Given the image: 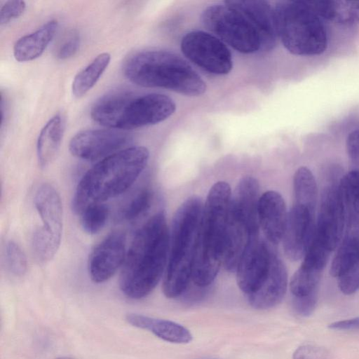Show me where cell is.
I'll use <instances>...</instances> for the list:
<instances>
[{
  "mask_svg": "<svg viewBox=\"0 0 359 359\" xmlns=\"http://www.w3.org/2000/svg\"><path fill=\"white\" fill-rule=\"evenodd\" d=\"M170 245V230L165 212L151 217L135 233L126 252L119 287L128 297H147L163 277Z\"/></svg>",
  "mask_w": 359,
  "mask_h": 359,
  "instance_id": "obj_1",
  "label": "cell"
},
{
  "mask_svg": "<svg viewBox=\"0 0 359 359\" xmlns=\"http://www.w3.org/2000/svg\"><path fill=\"white\" fill-rule=\"evenodd\" d=\"M149 158L146 147L135 146L99 161L80 180L72 198V210L80 215L92 204L124 193L144 170Z\"/></svg>",
  "mask_w": 359,
  "mask_h": 359,
  "instance_id": "obj_2",
  "label": "cell"
},
{
  "mask_svg": "<svg viewBox=\"0 0 359 359\" xmlns=\"http://www.w3.org/2000/svg\"><path fill=\"white\" fill-rule=\"evenodd\" d=\"M231 196L229 184L219 181L211 187L203 204L191 276L198 287L210 285L223 263Z\"/></svg>",
  "mask_w": 359,
  "mask_h": 359,
  "instance_id": "obj_3",
  "label": "cell"
},
{
  "mask_svg": "<svg viewBox=\"0 0 359 359\" xmlns=\"http://www.w3.org/2000/svg\"><path fill=\"white\" fill-rule=\"evenodd\" d=\"M203 204L201 198L192 196L187 198L174 214L162 284L163 292L167 298L180 296L191 280Z\"/></svg>",
  "mask_w": 359,
  "mask_h": 359,
  "instance_id": "obj_4",
  "label": "cell"
},
{
  "mask_svg": "<svg viewBox=\"0 0 359 359\" xmlns=\"http://www.w3.org/2000/svg\"><path fill=\"white\" fill-rule=\"evenodd\" d=\"M123 72L132 83L144 88H161L188 95L198 96L206 84L197 72L173 53L152 50L137 53L126 62Z\"/></svg>",
  "mask_w": 359,
  "mask_h": 359,
  "instance_id": "obj_5",
  "label": "cell"
},
{
  "mask_svg": "<svg viewBox=\"0 0 359 359\" xmlns=\"http://www.w3.org/2000/svg\"><path fill=\"white\" fill-rule=\"evenodd\" d=\"M175 109L174 101L163 94L135 95L128 91L114 90L95 102L90 116L107 128L125 130L162 122Z\"/></svg>",
  "mask_w": 359,
  "mask_h": 359,
  "instance_id": "obj_6",
  "label": "cell"
},
{
  "mask_svg": "<svg viewBox=\"0 0 359 359\" xmlns=\"http://www.w3.org/2000/svg\"><path fill=\"white\" fill-rule=\"evenodd\" d=\"M273 13L278 37L290 53L313 56L326 50L328 37L325 25L308 1H278Z\"/></svg>",
  "mask_w": 359,
  "mask_h": 359,
  "instance_id": "obj_7",
  "label": "cell"
},
{
  "mask_svg": "<svg viewBox=\"0 0 359 359\" xmlns=\"http://www.w3.org/2000/svg\"><path fill=\"white\" fill-rule=\"evenodd\" d=\"M259 182L252 176L242 177L231 193L222 263L229 272H236L250 240L252 236L259 235Z\"/></svg>",
  "mask_w": 359,
  "mask_h": 359,
  "instance_id": "obj_8",
  "label": "cell"
},
{
  "mask_svg": "<svg viewBox=\"0 0 359 359\" xmlns=\"http://www.w3.org/2000/svg\"><path fill=\"white\" fill-rule=\"evenodd\" d=\"M201 18L210 32L238 52L252 53L261 48L260 37L255 27L225 1L206 7Z\"/></svg>",
  "mask_w": 359,
  "mask_h": 359,
  "instance_id": "obj_9",
  "label": "cell"
},
{
  "mask_svg": "<svg viewBox=\"0 0 359 359\" xmlns=\"http://www.w3.org/2000/svg\"><path fill=\"white\" fill-rule=\"evenodd\" d=\"M34 201L42 225L32 233V248L39 256H54L60 247L62 231L63 210L60 194L53 185L43 183L37 189Z\"/></svg>",
  "mask_w": 359,
  "mask_h": 359,
  "instance_id": "obj_10",
  "label": "cell"
},
{
  "mask_svg": "<svg viewBox=\"0 0 359 359\" xmlns=\"http://www.w3.org/2000/svg\"><path fill=\"white\" fill-rule=\"evenodd\" d=\"M181 50L192 62L206 72L224 75L233 67L229 49L215 36L201 30L187 33L181 41Z\"/></svg>",
  "mask_w": 359,
  "mask_h": 359,
  "instance_id": "obj_11",
  "label": "cell"
},
{
  "mask_svg": "<svg viewBox=\"0 0 359 359\" xmlns=\"http://www.w3.org/2000/svg\"><path fill=\"white\" fill-rule=\"evenodd\" d=\"M346 215L339 184H330L321 193L312 238L332 252L345 230Z\"/></svg>",
  "mask_w": 359,
  "mask_h": 359,
  "instance_id": "obj_12",
  "label": "cell"
},
{
  "mask_svg": "<svg viewBox=\"0 0 359 359\" xmlns=\"http://www.w3.org/2000/svg\"><path fill=\"white\" fill-rule=\"evenodd\" d=\"M275 250L259 235L250 240L236 270L237 285L246 295L255 292L266 278Z\"/></svg>",
  "mask_w": 359,
  "mask_h": 359,
  "instance_id": "obj_13",
  "label": "cell"
},
{
  "mask_svg": "<svg viewBox=\"0 0 359 359\" xmlns=\"http://www.w3.org/2000/svg\"><path fill=\"white\" fill-rule=\"evenodd\" d=\"M130 141L128 134L116 129L82 130L71 139L70 153L81 159L102 160L120 150Z\"/></svg>",
  "mask_w": 359,
  "mask_h": 359,
  "instance_id": "obj_14",
  "label": "cell"
},
{
  "mask_svg": "<svg viewBox=\"0 0 359 359\" xmlns=\"http://www.w3.org/2000/svg\"><path fill=\"white\" fill-rule=\"evenodd\" d=\"M316 209L294 203L287 212L282 238L286 257L291 262L302 259L311 241L315 227Z\"/></svg>",
  "mask_w": 359,
  "mask_h": 359,
  "instance_id": "obj_15",
  "label": "cell"
},
{
  "mask_svg": "<svg viewBox=\"0 0 359 359\" xmlns=\"http://www.w3.org/2000/svg\"><path fill=\"white\" fill-rule=\"evenodd\" d=\"M126 236L114 231L102 240L91 251L88 269L90 279L96 283L110 279L122 267L126 250Z\"/></svg>",
  "mask_w": 359,
  "mask_h": 359,
  "instance_id": "obj_16",
  "label": "cell"
},
{
  "mask_svg": "<svg viewBox=\"0 0 359 359\" xmlns=\"http://www.w3.org/2000/svg\"><path fill=\"white\" fill-rule=\"evenodd\" d=\"M331 253V251L311 239L300 266L290 281V290L293 296H304L318 290Z\"/></svg>",
  "mask_w": 359,
  "mask_h": 359,
  "instance_id": "obj_17",
  "label": "cell"
},
{
  "mask_svg": "<svg viewBox=\"0 0 359 359\" xmlns=\"http://www.w3.org/2000/svg\"><path fill=\"white\" fill-rule=\"evenodd\" d=\"M287 284V269L275 250L266 278L255 292L247 295L248 302L255 309L273 308L284 298Z\"/></svg>",
  "mask_w": 359,
  "mask_h": 359,
  "instance_id": "obj_18",
  "label": "cell"
},
{
  "mask_svg": "<svg viewBox=\"0 0 359 359\" xmlns=\"http://www.w3.org/2000/svg\"><path fill=\"white\" fill-rule=\"evenodd\" d=\"M287 212L284 198L276 191H267L260 197L258 203L259 226L266 240L276 246L283 236Z\"/></svg>",
  "mask_w": 359,
  "mask_h": 359,
  "instance_id": "obj_19",
  "label": "cell"
},
{
  "mask_svg": "<svg viewBox=\"0 0 359 359\" xmlns=\"http://www.w3.org/2000/svg\"><path fill=\"white\" fill-rule=\"evenodd\" d=\"M242 13L258 32L261 48L270 50L278 37L273 7L266 1H226Z\"/></svg>",
  "mask_w": 359,
  "mask_h": 359,
  "instance_id": "obj_20",
  "label": "cell"
},
{
  "mask_svg": "<svg viewBox=\"0 0 359 359\" xmlns=\"http://www.w3.org/2000/svg\"><path fill=\"white\" fill-rule=\"evenodd\" d=\"M359 261V221L346 217L343 237L332 259L330 273L339 278Z\"/></svg>",
  "mask_w": 359,
  "mask_h": 359,
  "instance_id": "obj_21",
  "label": "cell"
},
{
  "mask_svg": "<svg viewBox=\"0 0 359 359\" xmlns=\"http://www.w3.org/2000/svg\"><path fill=\"white\" fill-rule=\"evenodd\" d=\"M126 320L133 326L148 330L157 337L168 342L187 344L192 340V334L188 329L169 320L137 313H128Z\"/></svg>",
  "mask_w": 359,
  "mask_h": 359,
  "instance_id": "obj_22",
  "label": "cell"
},
{
  "mask_svg": "<svg viewBox=\"0 0 359 359\" xmlns=\"http://www.w3.org/2000/svg\"><path fill=\"white\" fill-rule=\"evenodd\" d=\"M57 29V22L53 20L20 38L13 46L15 59L18 62H28L41 56L54 38Z\"/></svg>",
  "mask_w": 359,
  "mask_h": 359,
  "instance_id": "obj_23",
  "label": "cell"
},
{
  "mask_svg": "<svg viewBox=\"0 0 359 359\" xmlns=\"http://www.w3.org/2000/svg\"><path fill=\"white\" fill-rule=\"evenodd\" d=\"M313 11L323 20L344 26L359 25V2L353 1H308Z\"/></svg>",
  "mask_w": 359,
  "mask_h": 359,
  "instance_id": "obj_24",
  "label": "cell"
},
{
  "mask_svg": "<svg viewBox=\"0 0 359 359\" xmlns=\"http://www.w3.org/2000/svg\"><path fill=\"white\" fill-rule=\"evenodd\" d=\"M64 128L63 118L57 114L41 130L36 142V155L41 168H46L55 159L62 142Z\"/></svg>",
  "mask_w": 359,
  "mask_h": 359,
  "instance_id": "obj_25",
  "label": "cell"
},
{
  "mask_svg": "<svg viewBox=\"0 0 359 359\" xmlns=\"http://www.w3.org/2000/svg\"><path fill=\"white\" fill-rule=\"evenodd\" d=\"M110 60L109 53H100L79 72L72 84L73 95L76 97L86 95L96 84L109 65Z\"/></svg>",
  "mask_w": 359,
  "mask_h": 359,
  "instance_id": "obj_26",
  "label": "cell"
},
{
  "mask_svg": "<svg viewBox=\"0 0 359 359\" xmlns=\"http://www.w3.org/2000/svg\"><path fill=\"white\" fill-rule=\"evenodd\" d=\"M294 202L316 208L318 186L314 175L306 166L299 167L293 177Z\"/></svg>",
  "mask_w": 359,
  "mask_h": 359,
  "instance_id": "obj_27",
  "label": "cell"
},
{
  "mask_svg": "<svg viewBox=\"0 0 359 359\" xmlns=\"http://www.w3.org/2000/svg\"><path fill=\"white\" fill-rule=\"evenodd\" d=\"M346 217L359 221V171L349 170L339 182Z\"/></svg>",
  "mask_w": 359,
  "mask_h": 359,
  "instance_id": "obj_28",
  "label": "cell"
},
{
  "mask_svg": "<svg viewBox=\"0 0 359 359\" xmlns=\"http://www.w3.org/2000/svg\"><path fill=\"white\" fill-rule=\"evenodd\" d=\"M109 214V209L103 203L88 206L80 214L83 230L90 235L98 233L105 226Z\"/></svg>",
  "mask_w": 359,
  "mask_h": 359,
  "instance_id": "obj_29",
  "label": "cell"
},
{
  "mask_svg": "<svg viewBox=\"0 0 359 359\" xmlns=\"http://www.w3.org/2000/svg\"><path fill=\"white\" fill-rule=\"evenodd\" d=\"M152 193L144 189L137 193L126 205L121 212V217L126 221H134L143 215L150 208Z\"/></svg>",
  "mask_w": 359,
  "mask_h": 359,
  "instance_id": "obj_30",
  "label": "cell"
},
{
  "mask_svg": "<svg viewBox=\"0 0 359 359\" xmlns=\"http://www.w3.org/2000/svg\"><path fill=\"white\" fill-rule=\"evenodd\" d=\"M6 262L9 271L14 275L21 276L27 271V262L25 254L20 245L9 241L5 250Z\"/></svg>",
  "mask_w": 359,
  "mask_h": 359,
  "instance_id": "obj_31",
  "label": "cell"
},
{
  "mask_svg": "<svg viewBox=\"0 0 359 359\" xmlns=\"http://www.w3.org/2000/svg\"><path fill=\"white\" fill-rule=\"evenodd\" d=\"M80 44V36L77 32L68 33L57 46L55 50V57L65 60L74 56L79 50Z\"/></svg>",
  "mask_w": 359,
  "mask_h": 359,
  "instance_id": "obj_32",
  "label": "cell"
},
{
  "mask_svg": "<svg viewBox=\"0 0 359 359\" xmlns=\"http://www.w3.org/2000/svg\"><path fill=\"white\" fill-rule=\"evenodd\" d=\"M337 279L338 287L343 294L355 293L359 290V261Z\"/></svg>",
  "mask_w": 359,
  "mask_h": 359,
  "instance_id": "obj_33",
  "label": "cell"
},
{
  "mask_svg": "<svg viewBox=\"0 0 359 359\" xmlns=\"http://www.w3.org/2000/svg\"><path fill=\"white\" fill-rule=\"evenodd\" d=\"M318 299V290L307 295L292 299V308L295 313L302 317L310 316L315 310Z\"/></svg>",
  "mask_w": 359,
  "mask_h": 359,
  "instance_id": "obj_34",
  "label": "cell"
},
{
  "mask_svg": "<svg viewBox=\"0 0 359 359\" xmlns=\"http://www.w3.org/2000/svg\"><path fill=\"white\" fill-rule=\"evenodd\" d=\"M26 8L24 1L11 0L4 2L0 9V25H4L19 18Z\"/></svg>",
  "mask_w": 359,
  "mask_h": 359,
  "instance_id": "obj_35",
  "label": "cell"
},
{
  "mask_svg": "<svg viewBox=\"0 0 359 359\" xmlns=\"http://www.w3.org/2000/svg\"><path fill=\"white\" fill-rule=\"evenodd\" d=\"M346 148L352 165L351 170L359 171V130H354L348 133Z\"/></svg>",
  "mask_w": 359,
  "mask_h": 359,
  "instance_id": "obj_36",
  "label": "cell"
},
{
  "mask_svg": "<svg viewBox=\"0 0 359 359\" xmlns=\"http://www.w3.org/2000/svg\"><path fill=\"white\" fill-rule=\"evenodd\" d=\"M327 351L324 348L312 344L299 346L293 353V359H325Z\"/></svg>",
  "mask_w": 359,
  "mask_h": 359,
  "instance_id": "obj_37",
  "label": "cell"
},
{
  "mask_svg": "<svg viewBox=\"0 0 359 359\" xmlns=\"http://www.w3.org/2000/svg\"><path fill=\"white\" fill-rule=\"evenodd\" d=\"M328 327L334 330H358L359 317L332 323Z\"/></svg>",
  "mask_w": 359,
  "mask_h": 359,
  "instance_id": "obj_38",
  "label": "cell"
},
{
  "mask_svg": "<svg viewBox=\"0 0 359 359\" xmlns=\"http://www.w3.org/2000/svg\"><path fill=\"white\" fill-rule=\"evenodd\" d=\"M55 359H74L71 357H67V356H62V357H59V358H57Z\"/></svg>",
  "mask_w": 359,
  "mask_h": 359,
  "instance_id": "obj_39",
  "label": "cell"
},
{
  "mask_svg": "<svg viewBox=\"0 0 359 359\" xmlns=\"http://www.w3.org/2000/svg\"><path fill=\"white\" fill-rule=\"evenodd\" d=\"M198 359H218V358H213V357H204V358H198Z\"/></svg>",
  "mask_w": 359,
  "mask_h": 359,
  "instance_id": "obj_40",
  "label": "cell"
}]
</instances>
